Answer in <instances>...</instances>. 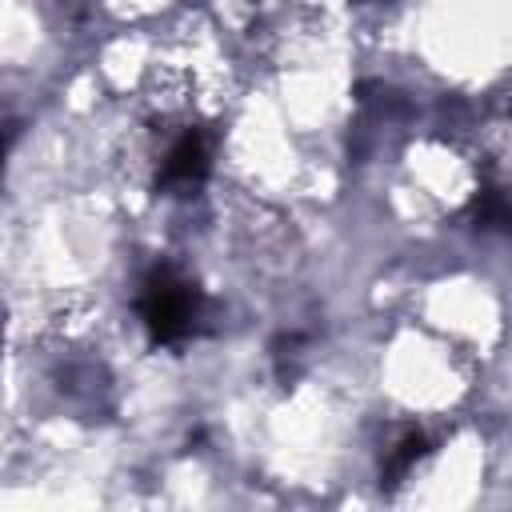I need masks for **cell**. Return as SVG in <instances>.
Segmentation results:
<instances>
[{
  "mask_svg": "<svg viewBox=\"0 0 512 512\" xmlns=\"http://www.w3.org/2000/svg\"><path fill=\"white\" fill-rule=\"evenodd\" d=\"M140 316L156 344H180L200 316V292L188 276L156 264L140 284Z\"/></svg>",
  "mask_w": 512,
  "mask_h": 512,
  "instance_id": "obj_1",
  "label": "cell"
},
{
  "mask_svg": "<svg viewBox=\"0 0 512 512\" xmlns=\"http://www.w3.org/2000/svg\"><path fill=\"white\" fill-rule=\"evenodd\" d=\"M204 176H208V140H204V132L188 128V132L168 148L164 168H160V180L188 188V184H200Z\"/></svg>",
  "mask_w": 512,
  "mask_h": 512,
  "instance_id": "obj_2",
  "label": "cell"
},
{
  "mask_svg": "<svg viewBox=\"0 0 512 512\" xmlns=\"http://www.w3.org/2000/svg\"><path fill=\"white\" fill-rule=\"evenodd\" d=\"M416 456H424V436H420V432H404V440H400L396 452L388 456V472H392V476L408 472V464H412Z\"/></svg>",
  "mask_w": 512,
  "mask_h": 512,
  "instance_id": "obj_3",
  "label": "cell"
},
{
  "mask_svg": "<svg viewBox=\"0 0 512 512\" xmlns=\"http://www.w3.org/2000/svg\"><path fill=\"white\" fill-rule=\"evenodd\" d=\"M0 156H4V144H0Z\"/></svg>",
  "mask_w": 512,
  "mask_h": 512,
  "instance_id": "obj_4",
  "label": "cell"
}]
</instances>
